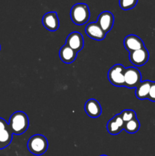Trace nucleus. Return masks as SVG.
Instances as JSON below:
<instances>
[{
  "instance_id": "nucleus-1",
  "label": "nucleus",
  "mask_w": 155,
  "mask_h": 156,
  "mask_svg": "<svg viewBox=\"0 0 155 156\" xmlns=\"http://www.w3.org/2000/svg\"><path fill=\"white\" fill-rule=\"evenodd\" d=\"M9 127L15 135H21L29 126V119L27 115L23 111H16L9 118Z\"/></svg>"
},
{
  "instance_id": "nucleus-2",
  "label": "nucleus",
  "mask_w": 155,
  "mask_h": 156,
  "mask_svg": "<svg viewBox=\"0 0 155 156\" xmlns=\"http://www.w3.org/2000/svg\"><path fill=\"white\" fill-rule=\"evenodd\" d=\"M89 8L85 3H78L71 7L70 11V18L76 25H83L89 20Z\"/></svg>"
},
{
  "instance_id": "nucleus-3",
  "label": "nucleus",
  "mask_w": 155,
  "mask_h": 156,
  "mask_svg": "<svg viewBox=\"0 0 155 156\" xmlns=\"http://www.w3.org/2000/svg\"><path fill=\"white\" fill-rule=\"evenodd\" d=\"M27 146L30 153L35 155H41L45 153L48 149V141L44 136L36 134L29 139Z\"/></svg>"
},
{
  "instance_id": "nucleus-4",
  "label": "nucleus",
  "mask_w": 155,
  "mask_h": 156,
  "mask_svg": "<svg viewBox=\"0 0 155 156\" xmlns=\"http://www.w3.org/2000/svg\"><path fill=\"white\" fill-rule=\"evenodd\" d=\"M126 68L122 64H115L109 69L107 77L109 82L115 86H125Z\"/></svg>"
},
{
  "instance_id": "nucleus-5",
  "label": "nucleus",
  "mask_w": 155,
  "mask_h": 156,
  "mask_svg": "<svg viewBox=\"0 0 155 156\" xmlns=\"http://www.w3.org/2000/svg\"><path fill=\"white\" fill-rule=\"evenodd\" d=\"M141 82V75L139 70L135 67H128L125 71V87L136 88Z\"/></svg>"
},
{
  "instance_id": "nucleus-6",
  "label": "nucleus",
  "mask_w": 155,
  "mask_h": 156,
  "mask_svg": "<svg viewBox=\"0 0 155 156\" xmlns=\"http://www.w3.org/2000/svg\"><path fill=\"white\" fill-rule=\"evenodd\" d=\"M149 53L145 47L132 52L129 54V60L135 66H141L147 62Z\"/></svg>"
},
{
  "instance_id": "nucleus-7",
  "label": "nucleus",
  "mask_w": 155,
  "mask_h": 156,
  "mask_svg": "<svg viewBox=\"0 0 155 156\" xmlns=\"http://www.w3.org/2000/svg\"><path fill=\"white\" fill-rule=\"evenodd\" d=\"M43 25L50 31H56L59 27V21L56 12H50L46 13L42 18Z\"/></svg>"
},
{
  "instance_id": "nucleus-8",
  "label": "nucleus",
  "mask_w": 155,
  "mask_h": 156,
  "mask_svg": "<svg viewBox=\"0 0 155 156\" xmlns=\"http://www.w3.org/2000/svg\"><path fill=\"white\" fill-rule=\"evenodd\" d=\"M97 23L99 24V26L101 27L102 30L105 33H108L109 31H110L112 26H113V15L110 12H108V11H105V12H101L99 15L98 18H97Z\"/></svg>"
},
{
  "instance_id": "nucleus-9",
  "label": "nucleus",
  "mask_w": 155,
  "mask_h": 156,
  "mask_svg": "<svg viewBox=\"0 0 155 156\" xmlns=\"http://www.w3.org/2000/svg\"><path fill=\"white\" fill-rule=\"evenodd\" d=\"M65 44L71 47L76 53H78V52L81 51L84 47L83 37L79 32H72L67 37Z\"/></svg>"
},
{
  "instance_id": "nucleus-10",
  "label": "nucleus",
  "mask_w": 155,
  "mask_h": 156,
  "mask_svg": "<svg viewBox=\"0 0 155 156\" xmlns=\"http://www.w3.org/2000/svg\"><path fill=\"white\" fill-rule=\"evenodd\" d=\"M123 44H124L125 48L129 53H132V52L144 47V44L142 40L135 34H129L126 36L123 41Z\"/></svg>"
},
{
  "instance_id": "nucleus-11",
  "label": "nucleus",
  "mask_w": 155,
  "mask_h": 156,
  "mask_svg": "<svg viewBox=\"0 0 155 156\" xmlns=\"http://www.w3.org/2000/svg\"><path fill=\"white\" fill-rule=\"evenodd\" d=\"M85 33L90 38L96 41H102L106 37V33L102 30L97 22H91L85 27Z\"/></svg>"
},
{
  "instance_id": "nucleus-12",
  "label": "nucleus",
  "mask_w": 155,
  "mask_h": 156,
  "mask_svg": "<svg viewBox=\"0 0 155 156\" xmlns=\"http://www.w3.org/2000/svg\"><path fill=\"white\" fill-rule=\"evenodd\" d=\"M124 123L119 114H116L108 121L106 124V129L111 135H118L124 128Z\"/></svg>"
},
{
  "instance_id": "nucleus-13",
  "label": "nucleus",
  "mask_w": 155,
  "mask_h": 156,
  "mask_svg": "<svg viewBox=\"0 0 155 156\" xmlns=\"http://www.w3.org/2000/svg\"><path fill=\"white\" fill-rule=\"evenodd\" d=\"M84 111L88 117L97 118L101 114V106L100 103L95 99H89L86 101L84 105Z\"/></svg>"
},
{
  "instance_id": "nucleus-14",
  "label": "nucleus",
  "mask_w": 155,
  "mask_h": 156,
  "mask_svg": "<svg viewBox=\"0 0 155 156\" xmlns=\"http://www.w3.org/2000/svg\"><path fill=\"white\" fill-rule=\"evenodd\" d=\"M59 55L62 62H65V63L69 64L75 60L77 53L74 50H72L71 47L65 44L59 50Z\"/></svg>"
},
{
  "instance_id": "nucleus-15",
  "label": "nucleus",
  "mask_w": 155,
  "mask_h": 156,
  "mask_svg": "<svg viewBox=\"0 0 155 156\" xmlns=\"http://www.w3.org/2000/svg\"><path fill=\"white\" fill-rule=\"evenodd\" d=\"M151 82H152L149 80H146L144 82H141L138 84V86L135 88V96L139 100L147 99Z\"/></svg>"
},
{
  "instance_id": "nucleus-16",
  "label": "nucleus",
  "mask_w": 155,
  "mask_h": 156,
  "mask_svg": "<svg viewBox=\"0 0 155 156\" xmlns=\"http://www.w3.org/2000/svg\"><path fill=\"white\" fill-rule=\"evenodd\" d=\"M13 133L8 126L0 132V149H3L10 145Z\"/></svg>"
},
{
  "instance_id": "nucleus-17",
  "label": "nucleus",
  "mask_w": 155,
  "mask_h": 156,
  "mask_svg": "<svg viewBox=\"0 0 155 156\" xmlns=\"http://www.w3.org/2000/svg\"><path fill=\"white\" fill-rule=\"evenodd\" d=\"M140 128V123L137 118L132 119L129 121L126 122L124 123V128L123 129L126 130L128 133L133 134L135 133Z\"/></svg>"
},
{
  "instance_id": "nucleus-18",
  "label": "nucleus",
  "mask_w": 155,
  "mask_h": 156,
  "mask_svg": "<svg viewBox=\"0 0 155 156\" xmlns=\"http://www.w3.org/2000/svg\"><path fill=\"white\" fill-rule=\"evenodd\" d=\"M138 0H119V5L122 10H130L137 5Z\"/></svg>"
},
{
  "instance_id": "nucleus-19",
  "label": "nucleus",
  "mask_w": 155,
  "mask_h": 156,
  "mask_svg": "<svg viewBox=\"0 0 155 156\" xmlns=\"http://www.w3.org/2000/svg\"><path fill=\"white\" fill-rule=\"evenodd\" d=\"M119 116L122 119L124 123L129 121V120H132V119L136 118V114H135V111L129 109L124 110V111H122L119 114Z\"/></svg>"
},
{
  "instance_id": "nucleus-20",
  "label": "nucleus",
  "mask_w": 155,
  "mask_h": 156,
  "mask_svg": "<svg viewBox=\"0 0 155 156\" xmlns=\"http://www.w3.org/2000/svg\"><path fill=\"white\" fill-rule=\"evenodd\" d=\"M147 99L151 101L155 102V82H152L151 85H150V91H149L148 97Z\"/></svg>"
},
{
  "instance_id": "nucleus-21",
  "label": "nucleus",
  "mask_w": 155,
  "mask_h": 156,
  "mask_svg": "<svg viewBox=\"0 0 155 156\" xmlns=\"http://www.w3.org/2000/svg\"><path fill=\"white\" fill-rule=\"evenodd\" d=\"M8 126H9V124H8L7 122L3 118L0 117V132L5 129V128H7Z\"/></svg>"
},
{
  "instance_id": "nucleus-22",
  "label": "nucleus",
  "mask_w": 155,
  "mask_h": 156,
  "mask_svg": "<svg viewBox=\"0 0 155 156\" xmlns=\"http://www.w3.org/2000/svg\"><path fill=\"white\" fill-rule=\"evenodd\" d=\"M100 156H107V155H100Z\"/></svg>"
},
{
  "instance_id": "nucleus-23",
  "label": "nucleus",
  "mask_w": 155,
  "mask_h": 156,
  "mask_svg": "<svg viewBox=\"0 0 155 156\" xmlns=\"http://www.w3.org/2000/svg\"><path fill=\"white\" fill-rule=\"evenodd\" d=\"M0 50H1V45H0Z\"/></svg>"
}]
</instances>
